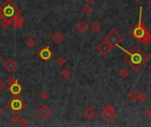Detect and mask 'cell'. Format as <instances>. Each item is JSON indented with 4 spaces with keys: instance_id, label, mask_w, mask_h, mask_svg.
Here are the masks:
<instances>
[{
    "instance_id": "obj_16",
    "label": "cell",
    "mask_w": 151,
    "mask_h": 127,
    "mask_svg": "<svg viewBox=\"0 0 151 127\" xmlns=\"http://www.w3.org/2000/svg\"><path fill=\"white\" fill-rule=\"evenodd\" d=\"M140 92H139L137 90H133L132 92L129 94V100L133 102H139V98H140Z\"/></svg>"
},
{
    "instance_id": "obj_31",
    "label": "cell",
    "mask_w": 151,
    "mask_h": 127,
    "mask_svg": "<svg viewBox=\"0 0 151 127\" xmlns=\"http://www.w3.org/2000/svg\"><path fill=\"white\" fill-rule=\"evenodd\" d=\"M85 1H86L87 4H91V3H93V2H94V0H85Z\"/></svg>"
},
{
    "instance_id": "obj_8",
    "label": "cell",
    "mask_w": 151,
    "mask_h": 127,
    "mask_svg": "<svg viewBox=\"0 0 151 127\" xmlns=\"http://www.w3.org/2000/svg\"><path fill=\"white\" fill-rule=\"evenodd\" d=\"M22 90H23V87H21V85L19 83L17 79L13 84H11V85L9 86V92L11 93L14 97L18 96V95L22 92Z\"/></svg>"
},
{
    "instance_id": "obj_9",
    "label": "cell",
    "mask_w": 151,
    "mask_h": 127,
    "mask_svg": "<svg viewBox=\"0 0 151 127\" xmlns=\"http://www.w3.org/2000/svg\"><path fill=\"white\" fill-rule=\"evenodd\" d=\"M37 114L41 118L45 120V119H47L48 117L52 114V111L47 106V105L43 104L37 109Z\"/></svg>"
},
{
    "instance_id": "obj_34",
    "label": "cell",
    "mask_w": 151,
    "mask_h": 127,
    "mask_svg": "<svg viewBox=\"0 0 151 127\" xmlns=\"http://www.w3.org/2000/svg\"><path fill=\"white\" fill-rule=\"evenodd\" d=\"M148 68H149L150 70H151V64H149V65H148Z\"/></svg>"
},
{
    "instance_id": "obj_35",
    "label": "cell",
    "mask_w": 151,
    "mask_h": 127,
    "mask_svg": "<svg viewBox=\"0 0 151 127\" xmlns=\"http://www.w3.org/2000/svg\"><path fill=\"white\" fill-rule=\"evenodd\" d=\"M1 60H2V57L0 56V62H1Z\"/></svg>"
},
{
    "instance_id": "obj_36",
    "label": "cell",
    "mask_w": 151,
    "mask_h": 127,
    "mask_svg": "<svg viewBox=\"0 0 151 127\" xmlns=\"http://www.w3.org/2000/svg\"><path fill=\"white\" fill-rule=\"evenodd\" d=\"M135 1H136V2H138V1H140V0H135Z\"/></svg>"
},
{
    "instance_id": "obj_2",
    "label": "cell",
    "mask_w": 151,
    "mask_h": 127,
    "mask_svg": "<svg viewBox=\"0 0 151 127\" xmlns=\"http://www.w3.org/2000/svg\"><path fill=\"white\" fill-rule=\"evenodd\" d=\"M142 7H140V14H139V21L137 25L130 30L131 35L138 41L142 45H148L151 42V34L147 30V28L142 22Z\"/></svg>"
},
{
    "instance_id": "obj_24",
    "label": "cell",
    "mask_w": 151,
    "mask_h": 127,
    "mask_svg": "<svg viewBox=\"0 0 151 127\" xmlns=\"http://www.w3.org/2000/svg\"><path fill=\"white\" fill-rule=\"evenodd\" d=\"M19 124L21 126H27L28 124V120L26 117H21V118H19Z\"/></svg>"
},
{
    "instance_id": "obj_19",
    "label": "cell",
    "mask_w": 151,
    "mask_h": 127,
    "mask_svg": "<svg viewBox=\"0 0 151 127\" xmlns=\"http://www.w3.org/2000/svg\"><path fill=\"white\" fill-rule=\"evenodd\" d=\"M91 30L93 31L94 33H98L100 30H101V25H100L99 22H94L91 25Z\"/></svg>"
},
{
    "instance_id": "obj_23",
    "label": "cell",
    "mask_w": 151,
    "mask_h": 127,
    "mask_svg": "<svg viewBox=\"0 0 151 127\" xmlns=\"http://www.w3.org/2000/svg\"><path fill=\"white\" fill-rule=\"evenodd\" d=\"M9 26H10V24H8L6 21H4V20H2L1 22H0V27H1V28L3 30H7L9 27Z\"/></svg>"
},
{
    "instance_id": "obj_29",
    "label": "cell",
    "mask_w": 151,
    "mask_h": 127,
    "mask_svg": "<svg viewBox=\"0 0 151 127\" xmlns=\"http://www.w3.org/2000/svg\"><path fill=\"white\" fill-rule=\"evenodd\" d=\"M4 87H6V86H4V82H3V81H2L1 80H0V92H1V91L3 90Z\"/></svg>"
},
{
    "instance_id": "obj_17",
    "label": "cell",
    "mask_w": 151,
    "mask_h": 127,
    "mask_svg": "<svg viewBox=\"0 0 151 127\" xmlns=\"http://www.w3.org/2000/svg\"><path fill=\"white\" fill-rule=\"evenodd\" d=\"M60 76H61L63 79H65V80H68V79L72 76V73L69 69L64 68L63 70H61V71H60Z\"/></svg>"
},
{
    "instance_id": "obj_27",
    "label": "cell",
    "mask_w": 151,
    "mask_h": 127,
    "mask_svg": "<svg viewBox=\"0 0 151 127\" xmlns=\"http://www.w3.org/2000/svg\"><path fill=\"white\" fill-rule=\"evenodd\" d=\"M146 100H147V95H146L145 94H143V93H140V98H139V102H145Z\"/></svg>"
},
{
    "instance_id": "obj_5",
    "label": "cell",
    "mask_w": 151,
    "mask_h": 127,
    "mask_svg": "<svg viewBox=\"0 0 151 127\" xmlns=\"http://www.w3.org/2000/svg\"><path fill=\"white\" fill-rule=\"evenodd\" d=\"M26 103L23 102L20 98L15 97L13 99H12L10 102H8L6 103V106L11 109L12 111L14 113H19V112L22 111L24 109L26 108Z\"/></svg>"
},
{
    "instance_id": "obj_20",
    "label": "cell",
    "mask_w": 151,
    "mask_h": 127,
    "mask_svg": "<svg viewBox=\"0 0 151 127\" xmlns=\"http://www.w3.org/2000/svg\"><path fill=\"white\" fill-rule=\"evenodd\" d=\"M26 45H27V47L32 49V48H34L36 45V42L35 39H33V38H28V39L26 41Z\"/></svg>"
},
{
    "instance_id": "obj_11",
    "label": "cell",
    "mask_w": 151,
    "mask_h": 127,
    "mask_svg": "<svg viewBox=\"0 0 151 127\" xmlns=\"http://www.w3.org/2000/svg\"><path fill=\"white\" fill-rule=\"evenodd\" d=\"M4 68L6 69L7 71H9V73H13V71H14V70L17 68V64L13 58H9L8 60H6L4 62Z\"/></svg>"
},
{
    "instance_id": "obj_4",
    "label": "cell",
    "mask_w": 151,
    "mask_h": 127,
    "mask_svg": "<svg viewBox=\"0 0 151 127\" xmlns=\"http://www.w3.org/2000/svg\"><path fill=\"white\" fill-rule=\"evenodd\" d=\"M116 115H117V112L114 106L111 104H109L104 107L103 111L101 112L100 116H101V117L103 118V120L105 122V123H111V122H112L113 119L115 118Z\"/></svg>"
},
{
    "instance_id": "obj_26",
    "label": "cell",
    "mask_w": 151,
    "mask_h": 127,
    "mask_svg": "<svg viewBox=\"0 0 151 127\" xmlns=\"http://www.w3.org/2000/svg\"><path fill=\"white\" fill-rule=\"evenodd\" d=\"M15 80H16V79L14 78L13 76H9V77L6 80V82L7 85H9V86H10V85H11V84H13Z\"/></svg>"
},
{
    "instance_id": "obj_3",
    "label": "cell",
    "mask_w": 151,
    "mask_h": 127,
    "mask_svg": "<svg viewBox=\"0 0 151 127\" xmlns=\"http://www.w3.org/2000/svg\"><path fill=\"white\" fill-rule=\"evenodd\" d=\"M19 13V9L11 0H6V3L0 6V20L6 21L8 24L12 25L13 19Z\"/></svg>"
},
{
    "instance_id": "obj_12",
    "label": "cell",
    "mask_w": 151,
    "mask_h": 127,
    "mask_svg": "<svg viewBox=\"0 0 151 127\" xmlns=\"http://www.w3.org/2000/svg\"><path fill=\"white\" fill-rule=\"evenodd\" d=\"M23 17L21 16L20 13H18L17 15L15 16V18L13 19V23H12V25L13 26L14 28H16V29H20L21 27H23Z\"/></svg>"
},
{
    "instance_id": "obj_18",
    "label": "cell",
    "mask_w": 151,
    "mask_h": 127,
    "mask_svg": "<svg viewBox=\"0 0 151 127\" xmlns=\"http://www.w3.org/2000/svg\"><path fill=\"white\" fill-rule=\"evenodd\" d=\"M119 75L124 80H126L128 78V76L130 75V70L128 68H122L119 71Z\"/></svg>"
},
{
    "instance_id": "obj_33",
    "label": "cell",
    "mask_w": 151,
    "mask_h": 127,
    "mask_svg": "<svg viewBox=\"0 0 151 127\" xmlns=\"http://www.w3.org/2000/svg\"><path fill=\"white\" fill-rule=\"evenodd\" d=\"M148 4H149L150 5H151V0H148Z\"/></svg>"
},
{
    "instance_id": "obj_28",
    "label": "cell",
    "mask_w": 151,
    "mask_h": 127,
    "mask_svg": "<svg viewBox=\"0 0 151 127\" xmlns=\"http://www.w3.org/2000/svg\"><path fill=\"white\" fill-rule=\"evenodd\" d=\"M12 121H13V123L14 124H19V117L17 116H13V117H12Z\"/></svg>"
},
{
    "instance_id": "obj_32",
    "label": "cell",
    "mask_w": 151,
    "mask_h": 127,
    "mask_svg": "<svg viewBox=\"0 0 151 127\" xmlns=\"http://www.w3.org/2000/svg\"><path fill=\"white\" fill-rule=\"evenodd\" d=\"M2 113H3V109H2V108L0 107V116L2 115Z\"/></svg>"
},
{
    "instance_id": "obj_30",
    "label": "cell",
    "mask_w": 151,
    "mask_h": 127,
    "mask_svg": "<svg viewBox=\"0 0 151 127\" xmlns=\"http://www.w3.org/2000/svg\"><path fill=\"white\" fill-rule=\"evenodd\" d=\"M146 115H147L148 117L151 118V108H149V109H148V111H147V112H146Z\"/></svg>"
},
{
    "instance_id": "obj_10",
    "label": "cell",
    "mask_w": 151,
    "mask_h": 127,
    "mask_svg": "<svg viewBox=\"0 0 151 127\" xmlns=\"http://www.w3.org/2000/svg\"><path fill=\"white\" fill-rule=\"evenodd\" d=\"M38 56L41 59H42V60L48 61L53 57V53H52L51 50H50V47L45 46L44 48H43V49L40 50V52L38 53Z\"/></svg>"
},
{
    "instance_id": "obj_25",
    "label": "cell",
    "mask_w": 151,
    "mask_h": 127,
    "mask_svg": "<svg viewBox=\"0 0 151 127\" xmlns=\"http://www.w3.org/2000/svg\"><path fill=\"white\" fill-rule=\"evenodd\" d=\"M91 11H92V8H91V6L89 5V4H86V5L83 6V12L85 13L88 14V13H91Z\"/></svg>"
},
{
    "instance_id": "obj_6",
    "label": "cell",
    "mask_w": 151,
    "mask_h": 127,
    "mask_svg": "<svg viewBox=\"0 0 151 127\" xmlns=\"http://www.w3.org/2000/svg\"><path fill=\"white\" fill-rule=\"evenodd\" d=\"M104 40H105L106 42H108L112 47H117V45H119L120 42H122L123 36L117 32L115 29H112L106 35Z\"/></svg>"
},
{
    "instance_id": "obj_13",
    "label": "cell",
    "mask_w": 151,
    "mask_h": 127,
    "mask_svg": "<svg viewBox=\"0 0 151 127\" xmlns=\"http://www.w3.org/2000/svg\"><path fill=\"white\" fill-rule=\"evenodd\" d=\"M64 40H65L64 35H63L62 33H60L59 31H57V32H55L51 35V41L55 44H58V45L61 44Z\"/></svg>"
},
{
    "instance_id": "obj_22",
    "label": "cell",
    "mask_w": 151,
    "mask_h": 127,
    "mask_svg": "<svg viewBox=\"0 0 151 127\" xmlns=\"http://www.w3.org/2000/svg\"><path fill=\"white\" fill-rule=\"evenodd\" d=\"M39 98L42 101H47L49 98V94L46 91H42V92L40 93V95H39Z\"/></svg>"
},
{
    "instance_id": "obj_15",
    "label": "cell",
    "mask_w": 151,
    "mask_h": 127,
    "mask_svg": "<svg viewBox=\"0 0 151 127\" xmlns=\"http://www.w3.org/2000/svg\"><path fill=\"white\" fill-rule=\"evenodd\" d=\"M96 109H94V108L92 107H88L87 109H86L83 112V115L84 117H86L87 119H88V120H91V119H93L95 116H96Z\"/></svg>"
},
{
    "instance_id": "obj_14",
    "label": "cell",
    "mask_w": 151,
    "mask_h": 127,
    "mask_svg": "<svg viewBox=\"0 0 151 127\" xmlns=\"http://www.w3.org/2000/svg\"><path fill=\"white\" fill-rule=\"evenodd\" d=\"M75 27H76V29L79 31L81 35H84V34H86L87 28H88V26H87V24L85 22V21L81 20V21H79V22L76 24Z\"/></svg>"
},
{
    "instance_id": "obj_21",
    "label": "cell",
    "mask_w": 151,
    "mask_h": 127,
    "mask_svg": "<svg viewBox=\"0 0 151 127\" xmlns=\"http://www.w3.org/2000/svg\"><path fill=\"white\" fill-rule=\"evenodd\" d=\"M66 63V59L64 56H59L57 59V64L58 66H64Z\"/></svg>"
},
{
    "instance_id": "obj_7",
    "label": "cell",
    "mask_w": 151,
    "mask_h": 127,
    "mask_svg": "<svg viewBox=\"0 0 151 127\" xmlns=\"http://www.w3.org/2000/svg\"><path fill=\"white\" fill-rule=\"evenodd\" d=\"M112 48L113 47L111 46L108 42H106V41L104 40L97 45L96 49L98 50V52L100 54H102L103 56L106 57V56H108V54L111 52V50L112 49Z\"/></svg>"
},
{
    "instance_id": "obj_1",
    "label": "cell",
    "mask_w": 151,
    "mask_h": 127,
    "mask_svg": "<svg viewBox=\"0 0 151 127\" xmlns=\"http://www.w3.org/2000/svg\"><path fill=\"white\" fill-rule=\"evenodd\" d=\"M117 47L126 53V56L124 57L123 59L134 71L140 70L148 60V56L138 46H134L130 51L125 49L119 45H117Z\"/></svg>"
}]
</instances>
